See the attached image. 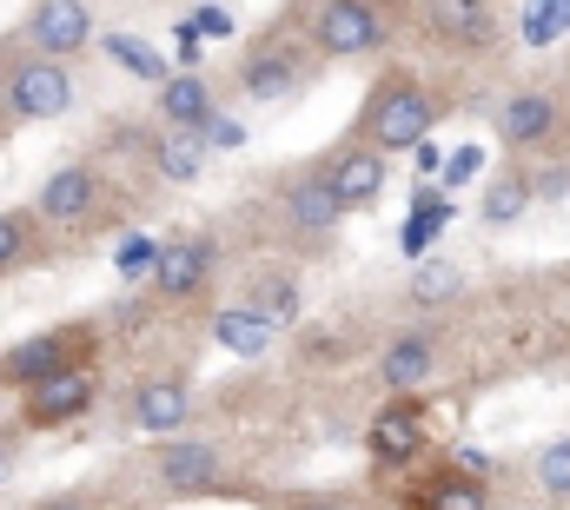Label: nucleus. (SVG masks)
<instances>
[{
	"label": "nucleus",
	"mask_w": 570,
	"mask_h": 510,
	"mask_svg": "<svg viewBox=\"0 0 570 510\" xmlns=\"http://www.w3.org/2000/svg\"><path fill=\"white\" fill-rule=\"evenodd\" d=\"M431 120H438V107L425 87L412 73H385L372 87V100L358 107V139H372L379 153H412L431 139Z\"/></svg>",
	"instance_id": "f257e3e1"
},
{
	"label": "nucleus",
	"mask_w": 570,
	"mask_h": 510,
	"mask_svg": "<svg viewBox=\"0 0 570 510\" xmlns=\"http://www.w3.org/2000/svg\"><path fill=\"white\" fill-rule=\"evenodd\" d=\"M87 359H94V332H87V325H47V332L20 339L13 352H0V384L33 391V384L60 379V372L87 365Z\"/></svg>",
	"instance_id": "f03ea898"
},
{
	"label": "nucleus",
	"mask_w": 570,
	"mask_h": 510,
	"mask_svg": "<svg viewBox=\"0 0 570 510\" xmlns=\"http://www.w3.org/2000/svg\"><path fill=\"white\" fill-rule=\"evenodd\" d=\"M305 20H312L318 53H332V60L372 53V47L385 40V13H379V0H318Z\"/></svg>",
	"instance_id": "7ed1b4c3"
},
{
	"label": "nucleus",
	"mask_w": 570,
	"mask_h": 510,
	"mask_svg": "<svg viewBox=\"0 0 570 510\" xmlns=\"http://www.w3.org/2000/svg\"><path fill=\"white\" fill-rule=\"evenodd\" d=\"M73 107V73L53 53H27L7 80V114L13 120H60Z\"/></svg>",
	"instance_id": "20e7f679"
},
{
	"label": "nucleus",
	"mask_w": 570,
	"mask_h": 510,
	"mask_svg": "<svg viewBox=\"0 0 570 510\" xmlns=\"http://www.w3.org/2000/svg\"><path fill=\"white\" fill-rule=\"evenodd\" d=\"M94 398H100L94 365H73V372H60V379L20 391V418H27L33 431H60V424H73V418H87V411H94Z\"/></svg>",
	"instance_id": "39448f33"
},
{
	"label": "nucleus",
	"mask_w": 570,
	"mask_h": 510,
	"mask_svg": "<svg viewBox=\"0 0 570 510\" xmlns=\"http://www.w3.org/2000/svg\"><path fill=\"white\" fill-rule=\"evenodd\" d=\"M279 213H285V233H292V239L325 246V239L338 233V219H345V199L325 186V173H298V179L285 186Z\"/></svg>",
	"instance_id": "423d86ee"
},
{
	"label": "nucleus",
	"mask_w": 570,
	"mask_h": 510,
	"mask_svg": "<svg viewBox=\"0 0 570 510\" xmlns=\"http://www.w3.org/2000/svg\"><path fill=\"white\" fill-rule=\"evenodd\" d=\"M159 484H166L173 498H219V491H226V464H219V451L199 444V438H166V444H159Z\"/></svg>",
	"instance_id": "0eeeda50"
},
{
	"label": "nucleus",
	"mask_w": 570,
	"mask_h": 510,
	"mask_svg": "<svg viewBox=\"0 0 570 510\" xmlns=\"http://www.w3.org/2000/svg\"><path fill=\"white\" fill-rule=\"evenodd\" d=\"M385 159H392V153H379L372 139H352V146H338L318 173H325V186L345 199V213H358V206H372V199L385 193Z\"/></svg>",
	"instance_id": "6e6552de"
},
{
	"label": "nucleus",
	"mask_w": 570,
	"mask_h": 510,
	"mask_svg": "<svg viewBox=\"0 0 570 510\" xmlns=\"http://www.w3.org/2000/svg\"><path fill=\"white\" fill-rule=\"evenodd\" d=\"M365 451L379 458V464H412L419 451H425V411H419V398L412 391H399L379 418H372V431H365Z\"/></svg>",
	"instance_id": "1a4fd4ad"
},
{
	"label": "nucleus",
	"mask_w": 570,
	"mask_h": 510,
	"mask_svg": "<svg viewBox=\"0 0 570 510\" xmlns=\"http://www.w3.org/2000/svg\"><path fill=\"white\" fill-rule=\"evenodd\" d=\"M27 40H33V53L73 60V53L94 40V13H87V0H40V7L27 13Z\"/></svg>",
	"instance_id": "9d476101"
},
{
	"label": "nucleus",
	"mask_w": 570,
	"mask_h": 510,
	"mask_svg": "<svg viewBox=\"0 0 570 510\" xmlns=\"http://www.w3.org/2000/svg\"><path fill=\"white\" fill-rule=\"evenodd\" d=\"M213 278V246L206 239H166L159 265H153V292L159 298H199Z\"/></svg>",
	"instance_id": "9b49d317"
},
{
	"label": "nucleus",
	"mask_w": 570,
	"mask_h": 510,
	"mask_svg": "<svg viewBox=\"0 0 570 510\" xmlns=\"http://www.w3.org/2000/svg\"><path fill=\"white\" fill-rule=\"evenodd\" d=\"M298 80H305V60H298V47H285V40L253 47L246 67H239L246 100H285V94H298Z\"/></svg>",
	"instance_id": "f8f14e48"
},
{
	"label": "nucleus",
	"mask_w": 570,
	"mask_h": 510,
	"mask_svg": "<svg viewBox=\"0 0 570 510\" xmlns=\"http://www.w3.org/2000/svg\"><path fill=\"white\" fill-rule=\"evenodd\" d=\"M94 206H100V173H94V166H60V173H47V186H40V219L80 226Z\"/></svg>",
	"instance_id": "ddd939ff"
},
{
	"label": "nucleus",
	"mask_w": 570,
	"mask_h": 510,
	"mask_svg": "<svg viewBox=\"0 0 570 510\" xmlns=\"http://www.w3.org/2000/svg\"><path fill=\"white\" fill-rule=\"evenodd\" d=\"M127 418H134V431L166 438V431H179V424L193 418V391H186L179 379H140L134 404H127Z\"/></svg>",
	"instance_id": "4468645a"
},
{
	"label": "nucleus",
	"mask_w": 570,
	"mask_h": 510,
	"mask_svg": "<svg viewBox=\"0 0 570 510\" xmlns=\"http://www.w3.org/2000/svg\"><path fill=\"white\" fill-rule=\"evenodd\" d=\"M206 153H213L206 127H166L159 146H153V166H159V179L193 186V179H206Z\"/></svg>",
	"instance_id": "2eb2a0df"
},
{
	"label": "nucleus",
	"mask_w": 570,
	"mask_h": 510,
	"mask_svg": "<svg viewBox=\"0 0 570 510\" xmlns=\"http://www.w3.org/2000/svg\"><path fill=\"white\" fill-rule=\"evenodd\" d=\"M558 133V100L551 94H518L498 107V139L504 146H544Z\"/></svg>",
	"instance_id": "dca6fc26"
},
{
	"label": "nucleus",
	"mask_w": 570,
	"mask_h": 510,
	"mask_svg": "<svg viewBox=\"0 0 570 510\" xmlns=\"http://www.w3.org/2000/svg\"><path fill=\"white\" fill-rule=\"evenodd\" d=\"M412 510H491V491H484V478L438 464L425 484L412 491Z\"/></svg>",
	"instance_id": "f3484780"
},
{
	"label": "nucleus",
	"mask_w": 570,
	"mask_h": 510,
	"mask_svg": "<svg viewBox=\"0 0 570 510\" xmlns=\"http://www.w3.org/2000/svg\"><path fill=\"white\" fill-rule=\"evenodd\" d=\"M213 332H219V345L233 352V359H266V345H273V318L259 312V305H226L219 318H213Z\"/></svg>",
	"instance_id": "a211bd4d"
},
{
	"label": "nucleus",
	"mask_w": 570,
	"mask_h": 510,
	"mask_svg": "<svg viewBox=\"0 0 570 510\" xmlns=\"http://www.w3.org/2000/svg\"><path fill=\"white\" fill-rule=\"evenodd\" d=\"M431 365H438V352H431L425 332H399L385 345V359H379V379L392 384V391H419L431 379Z\"/></svg>",
	"instance_id": "6ab92c4d"
},
{
	"label": "nucleus",
	"mask_w": 570,
	"mask_h": 510,
	"mask_svg": "<svg viewBox=\"0 0 570 510\" xmlns=\"http://www.w3.org/2000/svg\"><path fill=\"white\" fill-rule=\"evenodd\" d=\"M159 120H166V127H206V120H213V94H206V80H199V73H173V80H159Z\"/></svg>",
	"instance_id": "aec40b11"
},
{
	"label": "nucleus",
	"mask_w": 570,
	"mask_h": 510,
	"mask_svg": "<svg viewBox=\"0 0 570 510\" xmlns=\"http://www.w3.org/2000/svg\"><path fill=\"white\" fill-rule=\"evenodd\" d=\"M531 199H538V186H531L518 166H504V173L484 186V199H478V206H484V226H518Z\"/></svg>",
	"instance_id": "412c9836"
},
{
	"label": "nucleus",
	"mask_w": 570,
	"mask_h": 510,
	"mask_svg": "<svg viewBox=\"0 0 570 510\" xmlns=\"http://www.w3.org/2000/svg\"><path fill=\"white\" fill-rule=\"evenodd\" d=\"M100 47H107V60H114V67H127L134 80H146V87H159V80H173V73H166V60H159V53L146 47L140 33H107Z\"/></svg>",
	"instance_id": "4be33fe9"
},
{
	"label": "nucleus",
	"mask_w": 570,
	"mask_h": 510,
	"mask_svg": "<svg viewBox=\"0 0 570 510\" xmlns=\"http://www.w3.org/2000/svg\"><path fill=\"white\" fill-rule=\"evenodd\" d=\"M246 305H259V312H266V318H273V325L285 332V325L298 318V278H285V272H259Z\"/></svg>",
	"instance_id": "5701e85b"
},
{
	"label": "nucleus",
	"mask_w": 570,
	"mask_h": 510,
	"mask_svg": "<svg viewBox=\"0 0 570 510\" xmlns=\"http://www.w3.org/2000/svg\"><path fill=\"white\" fill-rule=\"evenodd\" d=\"M431 27L444 40H484V0H431Z\"/></svg>",
	"instance_id": "b1692460"
},
{
	"label": "nucleus",
	"mask_w": 570,
	"mask_h": 510,
	"mask_svg": "<svg viewBox=\"0 0 570 510\" xmlns=\"http://www.w3.org/2000/svg\"><path fill=\"white\" fill-rule=\"evenodd\" d=\"M451 298H464V272L458 265H419L412 272V305H451Z\"/></svg>",
	"instance_id": "393cba45"
},
{
	"label": "nucleus",
	"mask_w": 570,
	"mask_h": 510,
	"mask_svg": "<svg viewBox=\"0 0 570 510\" xmlns=\"http://www.w3.org/2000/svg\"><path fill=\"white\" fill-rule=\"evenodd\" d=\"M570 33V0H524V40L531 47H551Z\"/></svg>",
	"instance_id": "a878e982"
},
{
	"label": "nucleus",
	"mask_w": 570,
	"mask_h": 510,
	"mask_svg": "<svg viewBox=\"0 0 570 510\" xmlns=\"http://www.w3.org/2000/svg\"><path fill=\"white\" fill-rule=\"evenodd\" d=\"M438 226H451V199L419 193V206H412V226H405V253H425L431 239H438Z\"/></svg>",
	"instance_id": "bb28decb"
},
{
	"label": "nucleus",
	"mask_w": 570,
	"mask_h": 510,
	"mask_svg": "<svg viewBox=\"0 0 570 510\" xmlns=\"http://www.w3.org/2000/svg\"><path fill=\"white\" fill-rule=\"evenodd\" d=\"M538 484H544L551 498H570V438H551V444L538 451Z\"/></svg>",
	"instance_id": "cd10ccee"
},
{
	"label": "nucleus",
	"mask_w": 570,
	"mask_h": 510,
	"mask_svg": "<svg viewBox=\"0 0 570 510\" xmlns=\"http://www.w3.org/2000/svg\"><path fill=\"white\" fill-rule=\"evenodd\" d=\"M27 253H33V219L27 213H0V272H13Z\"/></svg>",
	"instance_id": "c85d7f7f"
},
{
	"label": "nucleus",
	"mask_w": 570,
	"mask_h": 510,
	"mask_svg": "<svg viewBox=\"0 0 570 510\" xmlns=\"http://www.w3.org/2000/svg\"><path fill=\"white\" fill-rule=\"evenodd\" d=\"M114 265H120V278H153V265H159V246H153V239H120Z\"/></svg>",
	"instance_id": "c756f323"
},
{
	"label": "nucleus",
	"mask_w": 570,
	"mask_h": 510,
	"mask_svg": "<svg viewBox=\"0 0 570 510\" xmlns=\"http://www.w3.org/2000/svg\"><path fill=\"white\" fill-rule=\"evenodd\" d=\"M193 27H199V33H206V40H219V33H233V13H226V7H213V0H206V7H193Z\"/></svg>",
	"instance_id": "7c9ffc66"
},
{
	"label": "nucleus",
	"mask_w": 570,
	"mask_h": 510,
	"mask_svg": "<svg viewBox=\"0 0 570 510\" xmlns=\"http://www.w3.org/2000/svg\"><path fill=\"white\" fill-rule=\"evenodd\" d=\"M478 166H484V153H478V146H458V153H451V173H444V179H451V186H464V179H471Z\"/></svg>",
	"instance_id": "2f4dec72"
},
{
	"label": "nucleus",
	"mask_w": 570,
	"mask_h": 510,
	"mask_svg": "<svg viewBox=\"0 0 570 510\" xmlns=\"http://www.w3.org/2000/svg\"><path fill=\"white\" fill-rule=\"evenodd\" d=\"M206 139H213V146H246V127L226 120V114H213V120H206Z\"/></svg>",
	"instance_id": "473e14b6"
},
{
	"label": "nucleus",
	"mask_w": 570,
	"mask_h": 510,
	"mask_svg": "<svg viewBox=\"0 0 570 510\" xmlns=\"http://www.w3.org/2000/svg\"><path fill=\"white\" fill-rule=\"evenodd\" d=\"M570 193V166H551L544 179H538V199H564Z\"/></svg>",
	"instance_id": "72a5a7b5"
},
{
	"label": "nucleus",
	"mask_w": 570,
	"mask_h": 510,
	"mask_svg": "<svg viewBox=\"0 0 570 510\" xmlns=\"http://www.w3.org/2000/svg\"><path fill=\"white\" fill-rule=\"evenodd\" d=\"M298 510H338V504H325V498H312V504H298Z\"/></svg>",
	"instance_id": "f704fd0d"
},
{
	"label": "nucleus",
	"mask_w": 570,
	"mask_h": 510,
	"mask_svg": "<svg viewBox=\"0 0 570 510\" xmlns=\"http://www.w3.org/2000/svg\"><path fill=\"white\" fill-rule=\"evenodd\" d=\"M47 510H80V504H73V498H60V504H47Z\"/></svg>",
	"instance_id": "c9c22d12"
},
{
	"label": "nucleus",
	"mask_w": 570,
	"mask_h": 510,
	"mask_svg": "<svg viewBox=\"0 0 570 510\" xmlns=\"http://www.w3.org/2000/svg\"><path fill=\"white\" fill-rule=\"evenodd\" d=\"M0 458H7V431H0Z\"/></svg>",
	"instance_id": "e433bc0d"
}]
</instances>
